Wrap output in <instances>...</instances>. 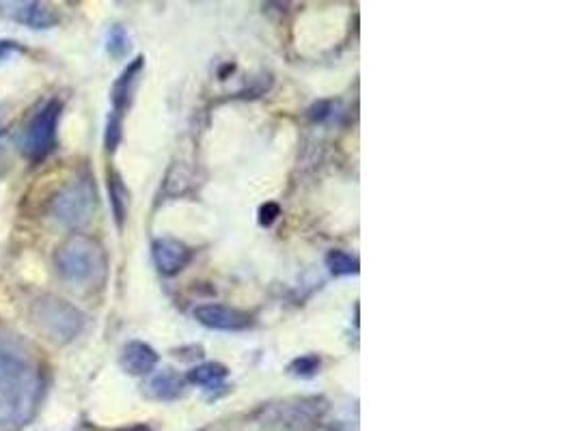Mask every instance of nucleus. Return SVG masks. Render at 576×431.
Wrapping results in <instances>:
<instances>
[{
    "instance_id": "obj_5",
    "label": "nucleus",
    "mask_w": 576,
    "mask_h": 431,
    "mask_svg": "<svg viewBox=\"0 0 576 431\" xmlns=\"http://www.w3.org/2000/svg\"><path fill=\"white\" fill-rule=\"evenodd\" d=\"M95 207H98V192H95L91 179H78L52 199L54 218L72 229L85 227L93 218Z\"/></svg>"
},
{
    "instance_id": "obj_3",
    "label": "nucleus",
    "mask_w": 576,
    "mask_h": 431,
    "mask_svg": "<svg viewBox=\"0 0 576 431\" xmlns=\"http://www.w3.org/2000/svg\"><path fill=\"white\" fill-rule=\"evenodd\" d=\"M31 322L46 341L54 345H65L72 343L82 328H85V315L67 300L48 294L39 296L33 302Z\"/></svg>"
},
{
    "instance_id": "obj_22",
    "label": "nucleus",
    "mask_w": 576,
    "mask_h": 431,
    "mask_svg": "<svg viewBox=\"0 0 576 431\" xmlns=\"http://www.w3.org/2000/svg\"><path fill=\"white\" fill-rule=\"evenodd\" d=\"M119 431H152L147 425H132V427H126V429H119Z\"/></svg>"
},
{
    "instance_id": "obj_18",
    "label": "nucleus",
    "mask_w": 576,
    "mask_h": 431,
    "mask_svg": "<svg viewBox=\"0 0 576 431\" xmlns=\"http://www.w3.org/2000/svg\"><path fill=\"white\" fill-rule=\"evenodd\" d=\"M121 136H123V121H121V115L113 113L111 117H108L106 132H104V145H106L108 151H111V154L119 147Z\"/></svg>"
},
{
    "instance_id": "obj_7",
    "label": "nucleus",
    "mask_w": 576,
    "mask_h": 431,
    "mask_svg": "<svg viewBox=\"0 0 576 431\" xmlns=\"http://www.w3.org/2000/svg\"><path fill=\"white\" fill-rule=\"evenodd\" d=\"M195 319L205 328L221 332H240L251 326L249 313L225 307V304H201L195 309Z\"/></svg>"
},
{
    "instance_id": "obj_9",
    "label": "nucleus",
    "mask_w": 576,
    "mask_h": 431,
    "mask_svg": "<svg viewBox=\"0 0 576 431\" xmlns=\"http://www.w3.org/2000/svg\"><path fill=\"white\" fill-rule=\"evenodd\" d=\"M152 257L160 274L175 276L180 274L190 261V248L173 238H160L152 246Z\"/></svg>"
},
{
    "instance_id": "obj_16",
    "label": "nucleus",
    "mask_w": 576,
    "mask_h": 431,
    "mask_svg": "<svg viewBox=\"0 0 576 431\" xmlns=\"http://www.w3.org/2000/svg\"><path fill=\"white\" fill-rule=\"evenodd\" d=\"M106 50L108 54H111L113 59H123L128 54L130 50V35L128 31L123 29V26H113L111 33H108V39H106Z\"/></svg>"
},
{
    "instance_id": "obj_15",
    "label": "nucleus",
    "mask_w": 576,
    "mask_h": 431,
    "mask_svg": "<svg viewBox=\"0 0 576 431\" xmlns=\"http://www.w3.org/2000/svg\"><path fill=\"white\" fill-rule=\"evenodd\" d=\"M326 268L331 270L333 276H352L359 274L361 263L356 257H352L346 250H331L326 255Z\"/></svg>"
},
{
    "instance_id": "obj_11",
    "label": "nucleus",
    "mask_w": 576,
    "mask_h": 431,
    "mask_svg": "<svg viewBox=\"0 0 576 431\" xmlns=\"http://www.w3.org/2000/svg\"><path fill=\"white\" fill-rule=\"evenodd\" d=\"M143 65H145V59L136 57L126 69H123V74L117 78V82L113 85V106H115L117 115H123L132 106L136 85H139V78L143 72Z\"/></svg>"
},
{
    "instance_id": "obj_13",
    "label": "nucleus",
    "mask_w": 576,
    "mask_h": 431,
    "mask_svg": "<svg viewBox=\"0 0 576 431\" xmlns=\"http://www.w3.org/2000/svg\"><path fill=\"white\" fill-rule=\"evenodd\" d=\"M108 197H111V207H113L117 225L123 227V222H126V216H128L130 192L126 184H123V177L115 171L108 173Z\"/></svg>"
},
{
    "instance_id": "obj_8",
    "label": "nucleus",
    "mask_w": 576,
    "mask_h": 431,
    "mask_svg": "<svg viewBox=\"0 0 576 431\" xmlns=\"http://www.w3.org/2000/svg\"><path fill=\"white\" fill-rule=\"evenodd\" d=\"M0 16L22 22L29 29H50L59 22V16L41 3H0Z\"/></svg>"
},
{
    "instance_id": "obj_10",
    "label": "nucleus",
    "mask_w": 576,
    "mask_h": 431,
    "mask_svg": "<svg viewBox=\"0 0 576 431\" xmlns=\"http://www.w3.org/2000/svg\"><path fill=\"white\" fill-rule=\"evenodd\" d=\"M119 365L128 375H149L158 365V352L145 341H130L121 350Z\"/></svg>"
},
{
    "instance_id": "obj_20",
    "label": "nucleus",
    "mask_w": 576,
    "mask_h": 431,
    "mask_svg": "<svg viewBox=\"0 0 576 431\" xmlns=\"http://www.w3.org/2000/svg\"><path fill=\"white\" fill-rule=\"evenodd\" d=\"M333 102H318L309 108V119L311 121H324L326 117H331Z\"/></svg>"
},
{
    "instance_id": "obj_4",
    "label": "nucleus",
    "mask_w": 576,
    "mask_h": 431,
    "mask_svg": "<svg viewBox=\"0 0 576 431\" xmlns=\"http://www.w3.org/2000/svg\"><path fill=\"white\" fill-rule=\"evenodd\" d=\"M326 410L322 397H296L270 403L262 410V425L266 431H311Z\"/></svg>"
},
{
    "instance_id": "obj_6",
    "label": "nucleus",
    "mask_w": 576,
    "mask_h": 431,
    "mask_svg": "<svg viewBox=\"0 0 576 431\" xmlns=\"http://www.w3.org/2000/svg\"><path fill=\"white\" fill-rule=\"evenodd\" d=\"M61 115H63V104L59 100H52L33 117V121L29 123V128H26V134H24L26 158L39 162L52 154L54 145H57Z\"/></svg>"
},
{
    "instance_id": "obj_2",
    "label": "nucleus",
    "mask_w": 576,
    "mask_h": 431,
    "mask_svg": "<svg viewBox=\"0 0 576 431\" xmlns=\"http://www.w3.org/2000/svg\"><path fill=\"white\" fill-rule=\"evenodd\" d=\"M54 266L67 283L95 287L106 281V248L87 233H74L54 253Z\"/></svg>"
},
{
    "instance_id": "obj_1",
    "label": "nucleus",
    "mask_w": 576,
    "mask_h": 431,
    "mask_svg": "<svg viewBox=\"0 0 576 431\" xmlns=\"http://www.w3.org/2000/svg\"><path fill=\"white\" fill-rule=\"evenodd\" d=\"M44 375L29 360L0 352V431H22L44 395Z\"/></svg>"
},
{
    "instance_id": "obj_12",
    "label": "nucleus",
    "mask_w": 576,
    "mask_h": 431,
    "mask_svg": "<svg viewBox=\"0 0 576 431\" xmlns=\"http://www.w3.org/2000/svg\"><path fill=\"white\" fill-rule=\"evenodd\" d=\"M143 393L156 401H173L184 393V378L173 369H162L145 382Z\"/></svg>"
},
{
    "instance_id": "obj_17",
    "label": "nucleus",
    "mask_w": 576,
    "mask_h": 431,
    "mask_svg": "<svg viewBox=\"0 0 576 431\" xmlns=\"http://www.w3.org/2000/svg\"><path fill=\"white\" fill-rule=\"evenodd\" d=\"M320 367H322V360L318 354H305V356H298L296 360H292L287 371L296 375V378H313V375L320 371Z\"/></svg>"
},
{
    "instance_id": "obj_14",
    "label": "nucleus",
    "mask_w": 576,
    "mask_h": 431,
    "mask_svg": "<svg viewBox=\"0 0 576 431\" xmlns=\"http://www.w3.org/2000/svg\"><path fill=\"white\" fill-rule=\"evenodd\" d=\"M227 367L221 363H203L188 371V382L197 386H216L227 378Z\"/></svg>"
},
{
    "instance_id": "obj_19",
    "label": "nucleus",
    "mask_w": 576,
    "mask_h": 431,
    "mask_svg": "<svg viewBox=\"0 0 576 431\" xmlns=\"http://www.w3.org/2000/svg\"><path fill=\"white\" fill-rule=\"evenodd\" d=\"M279 216H281L279 203L268 201V203H264L262 207H259V225H262V227L274 225V220H277Z\"/></svg>"
},
{
    "instance_id": "obj_21",
    "label": "nucleus",
    "mask_w": 576,
    "mask_h": 431,
    "mask_svg": "<svg viewBox=\"0 0 576 431\" xmlns=\"http://www.w3.org/2000/svg\"><path fill=\"white\" fill-rule=\"evenodd\" d=\"M20 50V46L13 44V41H0V61H3L9 52Z\"/></svg>"
}]
</instances>
